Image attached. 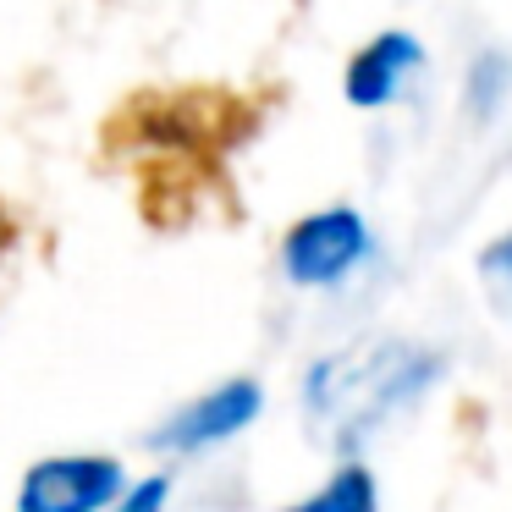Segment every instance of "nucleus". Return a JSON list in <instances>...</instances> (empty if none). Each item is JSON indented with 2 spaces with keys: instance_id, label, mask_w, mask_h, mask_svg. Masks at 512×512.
Listing matches in <instances>:
<instances>
[{
  "instance_id": "4",
  "label": "nucleus",
  "mask_w": 512,
  "mask_h": 512,
  "mask_svg": "<svg viewBox=\"0 0 512 512\" xmlns=\"http://www.w3.org/2000/svg\"><path fill=\"white\" fill-rule=\"evenodd\" d=\"M254 413H259V386H254V380H232V386L210 391L204 402H193L188 413H177V419L155 435V446L193 452V446H210V441L237 435L248 419H254Z\"/></svg>"
},
{
  "instance_id": "3",
  "label": "nucleus",
  "mask_w": 512,
  "mask_h": 512,
  "mask_svg": "<svg viewBox=\"0 0 512 512\" xmlns=\"http://www.w3.org/2000/svg\"><path fill=\"white\" fill-rule=\"evenodd\" d=\"M122 490V468L111 457H50L17 490L23 512H100Z\"/></svg>"
},
{
  "instance_id": "6",
  "label": "nucleus",
  "mask_w": 512,
  "mask_h": 512,
  "mask_svg": "<svg viewBox=\"0 0 512 512\" xmlns=\"http://www.w3.org/2000/svg\"><path fill=\"white\" fill-rule=\"evenodd\" d=\"M292 512H375V485L364 468H342L325 490H314L309 501H298Z\"/></svg>"
},
{
  "instance_id": "9",
  "label": "nucleus",
  "mask_w": 512,
  "mask_h": 512,
  "mask_svg": "<svg viewBox=\"0 0 512 512\" xmlns=\"http://www.w3.org/2000/svg\"><path fill=\"white\" fill-rule=\"evenodd\" d=\"M160 501H166V479H149L144 490H133V501L122 512H160Z\"/></svg>"
},
{
  "instance_id": "8",
  "label": "nucleus",
  "mask_w": 512,
  "mask_h": 512,
  "mask_svg": "<svg viewBox=\"0 0 512 512\" xmlns=\"http://www.w3.org/2000/svg\"><path fill=\"white\" fill-rule=\"evenodd\" d=\"M479 276H485V287H490V303H496L501 314H512V232L479 254Z\"/></svg>"
},
{
  "instance_id": "2",
  "label": "nucleus",
  "mask_w": 512,
  "mask_h": 512,
  "mask_svg": "<svg viewBox=\"0 0 512 512\" xmlns=\"http://www.w3.org/2000/svg\"><path fill=\"white\" fill-rule=\"evenodd\" d=\"M369 254V232L353 210H320L303 215L281 243V265L298 287H331L342 281L358 259Z\"/></svg>"
},
{
  "instance_id": "10",
  "label": "nucleus",
  "mask_w": 512,
  "mask_h": 512,
  "mask_svg": "<svg viewBox=\"0 0 512 512\" xmlns=\"http://www.w3.org/2000/svg\"><path fill=\"white\" fill-rule=\"evenodd\" d=\"M12 243H17V226H12V215H6V204H0V265H6Z\"/></svg>"
},
{
  "instance_id": "1",
  "label": "nucleus",
  "mask_w": 512,
  "mask_h": 512,
  "mask_svg": "<svg viewBox=\"0 0 512 512\" xmlns=\"http://www.w3.org/2000/svg\"><path fill=\"white\" fill-rule=\"evenodd\" d=\"M435 380V358L419 353L408 342H380V347H353L336 353L331 364L314 369L309 402L331 424H375L380 413H391L397 402H408L413 391H424Z\"/></svg>"
},
{
  "instance_id": "5",
  "label": "nucleus",
  "mask_w": 512,
  "mask_h": 512,
  "mask_svg": "<svg viewBox=\"0 0 512 512\" xmlns=\"http://www.w3.org/2000/svg\"><path fill=\"white\" fill-rule=\"evenodd\" d=\"M419 67V39L413 34H380L375 45H364L353 61H347V100L353 105H386L397 94L402 72Z\"/></svg>"
},
{
  "instance_id": "7",
  "label": "nucleus",
  "mask_w": 512,
  "mask_h": 512,
  "mask_svg": "<svg viewBox=\"0 0 512 512\" xmlns=\"http://www.w3.org/2000/svg\"><path fill=\"white\" fill-rule=\"evenodd\" d=\"M507 78H512V61L496 56V50H485V56L474 61V72H468V111H474L479 122L496 116L501 94H507Z\"/></svg>"
}]
</instances>
